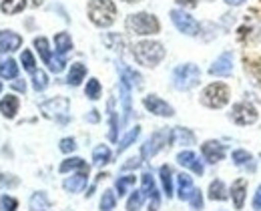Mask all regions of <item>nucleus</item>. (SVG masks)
Instances as JSON below:
<instances>
[{
    "mask_svg": "<svg viewBox=\"0 0 261 211\" xmlns=\"http://www.w3.org/2000/svg\"><path fill=\"white\" fill-rule=\"evenodd\" d=\"M145 193H143V189L141 191H133L129 195V199H127V211H139L143 207V203H145Z\"/></svg>",
    "mask_w": 261,
    "mask_h": 211,
    "instance_id": "obj_36",
    "label": "nucleus"
},
{
    "mask_svg": "<svg viewBox=\"0 0 261 211\" xmlns=\"http://www.w3.org/2000/svg\"><path fill=\"white\" fill-rule=\"evenodd\" d=\"M24 8H27V0H2V4H0V10L8 16L20 14Z\"/></svg>",
    "mask_w": 261,
    "mask_h": 211,
    "instance_id": "obj_30",
    "label": "nucleus"
},
{
    "mask_svg": "<svg viewBox=\"0 0 261 211\" xmlns=\"http://www.w3.org/2000/svg\"><path fill=\"white\" fill-rule=\"evenodd\" d=\"M225 153H227V149H225V145L219 143V141H205V143L201 145V155H203V159H205L207 163H211V165L223 161V159H225Z\"/></svg>",
    "mask_w": 261,
    "mask_h": 211,
    "instance_id": "obj_11",
    "label": "nucleus"
},
{
    "mask_svg": "<svg viewBox=\"0 0 261 211\" xmlns=\"http://www.w3.org/2000/svg\"><path fill=\"white\" fill-rule=\"evenodd\" d=\"M169 16H171V22L175 24V29H177L181 35H187V36H197V35H199L201 24L197 22L191 14H187L185 10L175 8V10H171V14H169Z\"/></svg>",
    "mask_w": 261,
    "mask_h": 211,
    "instance_id": "obj_8",
    "label": "nucleus"
},
{
    "mask_svg": "<svg viewBox=\"0 0 261 211\" xmlns=\"http://www.w3.org/2000/svg\"><path fill=\"white\" fill-rule=\"evenodd\" d=\"M133 59L147 69L161 65L165 59V46L157 40H141L133 44Z\"/></svg>",
    "mask_w": 261,
    "mask_h": 211,
    "instance_id": "obj_1",
    "label": "nucleus"
},
{
    "mask_svg": "<svg viewBox=\"0 0 261 211\" xmlns=\"http://www.w3.org/2000/svg\"><path fill=\"white\" fill-rule=\"evenodd\" d=\"M59 149H61L63 153H72V151L76 149V141L72 139V137H65V139L59 143Z\"/></svg>",
    "mask_w": 261,
    "mask_h": 211,
    "instance_id": "obj_43",
    "label": "nucleus"
},
{
    "mask_svg": "<svg viewBox=\"0 0 261 211\" xmlns=\"http://www.w3.org/2000/svg\"><path fill=\"white\" fill-rule=\"evenodd\" d=\"M177 183H179V189H177V195H179V199H183V201H187L189 199V195L193 193V177H189L187 173H181V175H177Z\"/></svg>",
    "mask_w": 261,
    "mask_h": 211,
    "instance_id": "obj_23",
    "label": "nucleus"
},
{
    "mask_svg": "<svg viewBox=\"0 0 261 211\" xmlns=\"http://www.w3.org/2000/svg\"><path fill=\"white\" fill-rule=\"evenodd\" d=\"M20 63H22V67L24 70H29V72H36V61H34V55L27 48V50H22V55H20Z\"/></svg>",
    "mask_w": 261,
    "mask_h": 211,
    "instance_id": "obj_40",
    "label": "nucleus"
},
{
    "mask_svg": "<svg viewBox=\"0 0 261 211\" xmlns=\"http://www.w3.org/2000/svg\"><path fill=\"white\" fill-rule=\"evenodd\" d=\"M139 135H141V127H133L129 133L123 137V139L119 141V147H117V153H123L125 149H129L130 145L135 143V141L139 139Z\"/></svg>",
    "mask_w": 261,
    "mask_h": 211,
    "instance_id": "obj_35",
    "label": "nucleus"
},
{
    "mask_svg": "<svg viewBox=\"0 0 261 211\" xmlns=\"http://www.w3.org/2000/svg\"><path fill=\"white\" fill-rule=\"evenodd\" d=\"M14 89L20 91V93H24V91H27V83H24V81H16V83H14Z\"/></svg>",
    "mask_w": 261,
    "mask_h": 211,
    "instance_id": "obj_48",
    "label": "nucleus"
},
{
    "mask_svg": "<svg viewBox=\"0 0 261 211\" xmlns=\"http://www.w3.org/2000/svg\"><path fill=\"white\" fill-rule=\"evenodd\" d=\"M169 145H185V147L195 145V133L185 127H175V129H171Z\"/></svg>",
    "mask_w": 261,
    "mask_h": 211,
    "instance_id": "obj_18",
    "label": "nucleus"
},
{
    "mask_svg": "<svg viewBox=\"0 0 261 211\" xmlns=\"http://www.w3.org/2000/svg\"><path fill=\"white\" fill-rule=\"evenodd\" d=\"M33 87L36 93H42L46 87H48V76L44 70H36L33 72Z\"/></svg>",
    "mask_w": 261,
    "mask_h": 211,
    "instance_id": "obj_39",
    "label": "nucleus"
},
{
    "mask_svg": "<svg viewBox=\"0 0 261 211\" xmlns=\"http://www.w3.org/2000/svg\"><path fill=\"white\" fill-rule=\"evenodd\" d=\"M119 89H121V101H123V111H125L123 123H127V121L130 119V87L127 85V83L121 81Z\"/></svg>",
    "mask_w": 261,
    "mask_h": 211,
    "instance_id": "obj_33",
    "label": "nucleus"
},
{
    "mask_svg": "<svg viewBox=\"0 0 261 211\" xmlns=\"http://www.w3.org/2000/svg\"><path fill=\"white\" fill-rule=\"evenodd\" d=\"M187 201L191 203V207L195 211H201L203 209V191H201V189H193V193L189 195Z\"/></svg>",
    "mask_w": 261,
    "mask_h": 211,
    "instance_id": "obj_42",
    "label": "nucleus"
},
{
    "mask_svg": "<svg viewBox=\"0 0 261 211\" xmlns=\"http://www.w3.org/2000/svg\"><path fill=\"white\" fill-rule=\"evenodd\" d=\"M231 91L225 83H211L201 93V105L207 109H223L229 103Z\"/></svg>",
    "mask_w": 261,
    "mask_h": 211,
    "instance_id": "obj_5",
    "label": "nucleus"
},
{
    "mask_svg": "<svg viewBox=\"0 0 261 211\" xmlns=\"http://www.w3.org/2000/svg\"><path fill=\"white\" fill-rule=\"evenodd\" d=\"M31 209L33 211H50V201L44 191H36L31 197Z\"/></svg>",
    "mask_w": 261,
    "mask_h": 211,
    "instance_id": "obj_31",
    "label": "nucleus"
},
{
    "mask_svg": "<svg viewBox=\"0 0 261 211\" xmlns=\"http://www.w3.org/2000/svg\"><path fill=\"white\" fill-rule=\"evenodd\" d=\"M169 135H171L169 129H159V131H155L149 139L145 141V145L141 147V159L147 161V159L155 157L165 145H169Z\"/></svg>",
    "mask_w": 261,
    "mask_h": 211,
    "instance_id": "obj_9",
    "label": "nucleus"
},
{
    "mask_svg": "<svg viewBox=\"0 0 261 211\" xmlns=\"http://www.w3.org/2000/svg\"><path fill=\"white\" fill-rule=\"evenodd\" d=\"M76 169H81V171H89L87 161H85V159H81V157H68V159H65V161L61 163V167H59V171H61V173L76 171Z\"/></svg>",
    "mask_w": 261,
    "mask_h": 211,
    "instance_id": "obj_27",
    "label": "nucleus"
},
{
    "mask_svg": "<svg viewBox=\"0 0 261 211\" xmlns=\"http://www.w3.org/2000/svg\"><path fill=\"white\" fill-rule=\"evenodd\" d=\"M0 93H2V83H0Z\"/></svg>",
    "mask_w": 261,
    "mask_h": 211,
    "instance_id": "obj_53",
    "label": "nucleus"
},
{
    "mask_svg": "<svg viewBox=\"0 0 261 211\" xmlns=\"http://www.w3.org/2000/svg\"><path fill=\"white\" fill-rule=\"evenodd\" d=\"M18 185V179L14 175H0V187H16Z\"/></svg>",
    "mask_w": 261,
    "mask_h": 211,
    "instance_id": "obj_44",
    "label": "nucleus"
},
{
    "mask_svg": "<svg viewBox=\"0 0 261 211\" xmlns=\"http://www.w3.org/2000/svg\"><path fill=\"white\" fill-rule=\"evenodd\" d=\"M159 177H161V183H163V191L167 197L173 195V169L169 165H163L159 169Z\"/></svg>",
    "mask_w": 261,
    "mask_h": 211,
    "instance_id": "obj_32",
    "label": "nucleus"
},
{
    "mask_svg": "<svg viewBox=\"0 0 261 211\" xmlns=\"http://www.w3.org/2000/svg\"><path fill=\"white\" fill-rule=\"evenodd\" d=\"M98 111H91V115L87 117V121H93V123H97L98 121V115H97Z\"/></svg>",
    "mask_w": 261,
    "mask_h": 211,
    "instance_id": "obj_49",
    "label": "nucleus"
},
{
    "mask_svg": "<svg viewBox=\"0 0 261 211\" xmlns=\"http://www.w3.org/2000/svg\"><path fill=\"white\" fill-rule=\"evenodd\" d=\"M253 209L255 211H261V185L257 187V191H255V195H253Z\"/></svg>",
    "mask_w": 261,
    "mask_h": 211,
    "instance_id": "obj_45",
    "label": "nucleus"
},
{
    "mask_svg": "<svg viewBox=\"0 0 261 211\" xmlns=\"http://www.w3.org/2000/svg\"><path fill=\"white\" fill-rule=\"evenodd\" d=\"M107 113H109V123H111V131H109V139L115 141L119 139V115L115 109V99H109L107 103Z\"/></svg>",
    "mask_w": 261,
    "mask_h": 211,
    "instance_id": "obj_22",
    "label": "nucleus"
},
{
    "mask_svg": "<svg viewBox=\"0 0 261 211\" xmlns=\"http://www.w3.org/2000/svg\"><path fill=\"white\" fill-rule=\"evenodd\" d=\"M68 107L70 101L66 97H55V99H48L40 105V111L46 119H53V121H59V123H68Z\"/></svg>",
    "mask_w": 261,
    "mask_h": 211,
    "instance_id": "obj_6",
    "label": "nucleus"
},
{
    "mask_svg": "<svg viewBox=\"0 0 261 211\" xmlns=\"http://www.w3.org/2000/svg\"><path fill=\"white\" fill-rule=\"evenodd\" d=\"M111 157H113V153H111V149L107 145H98V147L93 149V163L97 167H102V165L111 163Z\"/></svg>",
    "mask_w": 261,
    "mask_h": 211,
    "instance_id": "obj_29",
    "label": "nucleus"
},
{
    "mask_svg": "<svg viewBox=\"0 0 261 211\" xmlns=\"http://www.w3.org/2000/svg\"><path fill=\"white\" fill-rule=\"evenodd\" d=\"M100 93H102V87H100L98 78H91V81L87 83V87H85V95H87L91 101H97V99H100Z\"/></svg>",
    "mask_w": 261,
    "mask_h": 211,
    "instance_id": "obj_37",
    "label": "nucleus"
},
{
    "mask_svg": "<svg viewBox=\"0 0 261 211\" xmlns=\"http://www.w3.org/2000/svg\"><path fill=\"white\" fill-rule=\"evenodd\" d=\"M233 163H235L237 167H243V169L251 171V173L257 169L253 155H251L249 151H245V149H235V151H233Z\"/></svg>",
    "mask_w": 261,
    "mask_h": 211,
    "instance_id": "obj_19",
    "label": "nucleus"
},
{
    "mask_svg": "<svg viewBox=\"0 0 261 211\" xmlns=\"http://www.w3.org/2000/svg\"><path fill=\"white\" fill-rule=\"evenodd\" d=\"M33 4L34 6H40V4H42V0H33Z\"/></svg>",
    "mask_w": 261,
    "mask_h": 211,
    "instance_id": "obj_51",
    "label": "nucleus"
},
{
    "mask_svg": "<svg viewBox=\"0 0 261 211\" xmlns=\"http://www.w3.org/2000/svg\"><path fill=\"white\" fill-rule=\"evenodd\" d=\"M18 107H20L18 97H14V95H6V97L0 101V113H2L6 119H14L16 113H18Z\"/></svg>",
    "mask_w": 261,
    "mask_h": 211,
    "instance_id": "obj_21",
    "label": "nucleus"
},
{
    "mask_svg": "<svg viewBox=\"0 0 261 211\" xmlns=\"http://www.w3.org/2000/svg\"><path fill=\"white\" fill-rule=\"evenodd\" d=\"M87 76V67L83 63H74L70 65V70H68V76H66V83L70 87H79Z\"/></svg>",
    "mask_w": 261,
    "mask_h": 211,
    "instance_id": "obj_25",
    "label": "nucleus"
},
{
    "mask_svg": "<svg viewBox=\"0 0 261 211\" xmlns=\"http://www.w3.org/2000/svg\"><path fill=\"white\" fill-rule=\"evenodd\" d=\"M123 2H129V4H135V2H141V0H123Z\"/></svg>",
    "mask_w": 261,
    "mask_h": 211,
    "instance_id": "obj_52",
    "label": "nucleus"
},
{
    "mask_svg": "<svg viewBox=\"0 0 261 211\" xmlns=\"http://www.w3.org/2000/svg\"><path fill=\"white\" fill-rule=\"evenodd\" d=\"M55 50L61 57H65L66 52L72 50V38H70L68 33H59V35L55 36Z\"/></svg>",
    "mask_w": 261,
    "mask_h": 211,
    "instance_id": "obj_28",
    "label": "nucleus"
},
{
    "mask_svg": "<svg viewBox=\"0 0 261 211\" xmlns=\"http://www.w3.org/2000/svg\"><path fill=\"white\" fill-rule=\"evenodd\" d=\"M229 6H239V4H243L245 0H225Z\"/></svg>",
    "mask_w": 261,
    "mask_h": 211,
    "instance_id": "obj_50",
    "label": "nucleus"
},
{
    "mask_svg": "<svg viewBox=\"0 0 261 211\" xmlns=\"http://www.w3.org/2000/svg\"><path fill=\"white\" fill-rule=\"evenodd\" d=\"M141 165V159L139 157H133V159H129L125 165H123V169H135V167H139Z\"/></svg>",
    "mask_w": 261,
    "mask_h": 211,
    "instance_id": "obj_46",
    "label": "nucleus"
},
{
    "mask_svg": "<svg viewBox=\"0 0 261 211\" xmlns=\"http://www.w3.org/2000/svg\"><path fill=\"white\" fill-rule=\"evenodd\" d=\"M89 20L98 29H109L117 20V6L113 0H91L87 6Z\"/></svg>",
    "mask_w": 261,
    "mask_h": 211,
    "instance_id": "obj_2",
    "label": "nucleus"
},
{
    "mask_svg": "<svg viewBox=\"0 0 261 211\" xmlns=\"http://www.w3.org/2000/svg\"><path fill=\"white\" fill-rule=\"evenodd\" d=\"M143 105H145V109L149 113H153L157 117H173L175 115V109L169 105L167 101H163L161 97H157V95H147L143 99Z\"/></svg>",
    "mask_w": 261,
    "mask_h": 211,
    "instance_id": "obj_12",
    "label": "nucleus"
},
{
    "mask_svg": "<svg viewBox=\"0 0 261 211\" xmlns=\"http://www.w3.org/2000/svg\"><path fill=\"white\" fill-rule=\"evenodd\" d=\"M18 76V65L14 59H0V78L12 81Z\"/></svg>",
    "mask_w": 261,
    "mask_h": 211,
    "instance_id": "obj_26",
    "label": "nucleus"
},
{
    "mask_svg": "<svg viewBox=\"0 0 261 211\" xmlns=\"http://www.w3.org/2000/svg\"><path fill=\"white\" fill-rule=\"evenodd\" d=\"M135 181H137V177H135V175L119 177V179L115 181V189H117L119 197H123V195H127V193H129V189L135 185Z\"/></svg>",
    "mask_w": 261,
    "mask_h": 211,
    "instance_id": "obj_34",
    "label": "nucleus"
},
{
    "mask_svg": "<svg viewBox=\"0 0 261 211\" xmlns=\"http://www.w3.org/2000/svg\"><path fill=\"white\" fill-rule=\"evenodd\" d=\"M231 72H233V52L225 50L213 61V65L209 67V74H213V76H231Z\"/></svg>",
    "mask_w": 261,
    "mask_h": 211,
    "instance_id": "obj_13",
    "label": "nucleus"
},
{
    "mask_svg": "<svg viewBox=\"0 0 261 211\" xmlns=\"http://www.w3.org/2000/svg\"><path fill=\"white\" fill-rule=\"evenodd\" d=\"M22 46V36L16 35L14 31H0V55L18 50Z\"/></svg>",
    "mask_w": 261,
    "mask_h": 211,
    "instance_id": "obj_15",
    "label": "nucleus"
},
{
    "mask_svg": "<svg viewBox=\"0 0 261 211\" xmlns=\"http://www.w3.org/2000/svg\"><path fill=\"white\" fill-rule=\"evenodd\" d=\"M229 197H231L235 209H243L245 199H247V179H243V177L241 179H235L233 185H231Z\"/></svg>",
    "mask_w": 261,
    "mask_h": 211,
    "instance_id": "obj_14",
    "label": "nucleus"
},
{
    "mask_svg": "<svg viewBox=\"0 0 261 211\" xmlns=\"http://www.w3.org/2000/svg\"><path fill=\"white\" fill-rule=\"evenodd\" d=\"M18 201L12 195H0V211H16Z\"/></svg>",
    "mask_w": 261,
    "mask_h": 211,
    "instance_id": "obj_41",
    "label": "nucleus"
},
{
    "mask_svg": "<svg viewBox=\"0 0 261 211\" xmlns=\"http://www.w3.org/2000/svg\"><path fill=\"white\" fill-rule=\"evenodd\" d=\"M117 69L121 72V81H123V83H127L129 87H135V89H141V87H143V76L135 69H130V67L123 65V63H119Z\"/></svg>",
    "mask_w": 261,
    "mask_h": 211,
    "instance_id": "obj_20",
    "label": "nucleus"
},
{
    "mask_svg": "<svg viewBox=\"0 0 261 211\" xmlns=\"http://www.w3.org/2000/svg\"><path fill=\"white\" fill-rule=\"evenodd\" d=\"M229 117H231L233 123H237L241 127H247V125H253L259 115H257V109L253 105H249V103H237V105H233Z\"/></svg>",
    "mask_w": 261,
    "mask_h": 211,
    "instance_id": "obj_10",
    "label": "nucleus"
},
{
    "mask_svg": "<svg viewBox=\"0 0 261 211\" xmlns=\"http://www.w3.org/2000/svg\"><path fill=\"white\" fill-rule=\"evenodd\" d=\"M87 181H89V171H81V173L66 177L63 181V187L66 193H81L87 187Z\"/></svg>",
    "mask_w": 261,
    "mask_h": 211,
    "instance_id": "obj_17",
    "label": "nucleus"
},
{
    "mask_svg": "<svg viewBox=\"0 0 261 211\" xmlns=\"http://www.w3.org/2000/svg\"><path fill=\"white\" fill-rule=\"evenodd\" d=\"M34 48L38 50L42 63L53 70V72H63V70H65V65H66L65 57H61V55H53V52H50V46H48V40H46L44 36L34 38Z\"/></svg>",
    "mask_w": 261,
    "mask_h": 211,
    "instance_id": "obj_7",
    "label": "nucleus"
},
{
    "mask_svg": "<svg viewBox=\"0 0 261 211\" xmlns=\"http://www.w3.org/2000/svg\"><path fill=\"white\" fill-rule=\"evenodd\" d=\"M115 205H117V195H115L111 189H107V191L102 193V197H100L98 207H100V211H113Z\"/></svg>",
    "mask_w": 261,
    "mask_h": 211,
    "instance_id": "obj_38",
    "label": "nucleus"
},
{
    "mask_svg": "<svg viewBox=\"0 0 261 211\" xmlns=\"http://www.w3.org/2000/svg\"><path fill=\"white\" fill-rule=\"evenodd\" d=\"M207 193H209V199H213V201H225V199L229 197L227 187H225V183H223L221 179L211 181V185H209Z\"/></svg>",
    "mask_w": 261,
    "mask_h": 211,
    "instance_id": "obj_24",
    "label": "nucleus"
},
{
    "mask_svg": "<svg viewBox=\"0 0 261 211\" xmlns=\"http://www.w3.org/2000/svg\"><path fill=\"white\" fill-rule=\"evenodd\" d=\"M125 29H127V33H130V35L151 36V35H157L161 31V24H159L157 16H153L149 12H135V14L127 16Z\"/></svg>",
    "mask_w": 261,
    "mask_h": 211,
    "instance_id": "obj_3",
    "label": "nucleus"
},
{
    "mask_svg": "<svg viewBox=\"0 0 261 211\" xmlns=\"http://www.w3.org/2000/svg\"><path fill=\"white\" fill-rule=\"evenodd\" d=\"M177 163H179L181 167L191 169L197 175H203V171H205L203 161H199V157H197L193 151H189V149H187V151H181V153L177 155Z\"/></svg>",
    "mask_w": 261,
    "mask_h": 211,
    "instance_id": "obj_16",
    "label": "nucleus"
},
{
    "mask_svg": "<svg viewBox=\"0 0 261 211\" xmlns=\"http://www.w3.org/2000/svg\"><path fill=\"white\" fill-rule=\"evenodd\" d=\"M171 78H173V87L177 91H191L201 83V70L193 63H185V65L175 67Z\"/></svg>",
    "mask_w": 261,
    "mask_h": 211,
    "instance_id": "obj_4",
    "label": "nucleus"
},
{
    "mask_svg": "<svg viewBox=\"0 0 261 211\" xmlns=\"http://www.w3.org/2000/svg\"><path fill=\"white\" fill-rule=\"evenodd\" d=\"M179 6H183V8H193L199 4V0H175Z\"/></svg>",
    "mask_w": 261,
    "mask_h": 211,
    "instance_id": "obj_47",
    "label": "nucleus"
}]
</instances>
